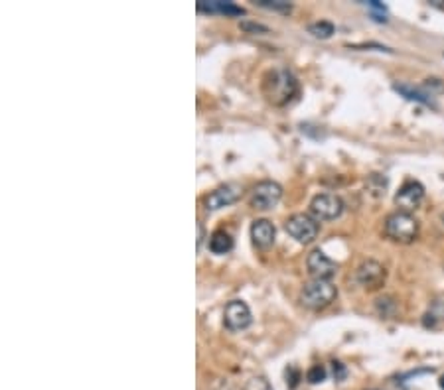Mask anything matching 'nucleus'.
<instances>
[{
	"instance_id": "f257e3e1",
	"label": "nucleus",
	"mask_w": 444,
	"mask_h": 390,
	"mask_svg": "<svg viewBox=\"0 0 444 390\" xmlns=\"http://www.w3.org/2000/svg\"><path fill=\"white\" fill-rule=\"evenodd\" d=\"M264 95L273 105H286L298 91V81L288 69H275L264 77Z\"/></svg>"
},
{
	"instance_id": "f03ea898",
	"label": "nucleus",
	"mask_w": 444,
	"mask_h": 390,
	"mask_svg": "<svg viewBox=\"0 0 444 390\" xmlns=\"http://www.w3.org/2000/svg\"><path fill=\"white\" fill-rule=\"evenodd\" d=\"M336 296H338V290L330 280H316L314 278L308 284H304V288L300 292V302L304 308L318 311V309L328 308L330 304L336 300Z\"/></svg>"
},
{
	"instance_id": "7ed1b4c3",
	"label": "nucleus",
	"mask_w": 444,
	"mask_h": 390,
	"mask_svg": "<svg viewBox=\"0 0 444 390\" xmlns=\"http://www.w3.org/2000/svg\"><path fill=\"white\" fill-rule=\"evenodd\" d=\"M385 235L395 243L409 244L419 237V221L411 213L395 211L385 219Z\"/></svg>"
},
{
	"instance_id": "20e7f679",
	"label": "nucleus",
	"mask_w": 444,
	"mask_h": 390,
	"mask_svg": "<svg viewBox=\"0 0 444 390\" xmlns=\"http://www.w3.org/2000/svg\"><path fill=\"white\" fill-rule=\"evenodd\" d=\"M284 229H286V233H288L293 239H296L298 243L308 244L312 243L314 239L318 237L320 225L316 223V219H312V217H308V215H304V213H296V215L286 219Z\"/></svg>"
},
{
	"instance_id": "39448f33",
	"label": "nucleus",
	"mask_w": 444,
	"mask_h": 390,
	"mask_svg": "<svg viewBox=\"0 0 444 390\" xmlns=\"http://www.w3.org/2000/svg\"><path fill=\"white\" fill-rule=\"evenodd\" d=\"M282 197V187H280L277 181H261L253 187L251 197H249V203L253 209H259V211H269L273 209Z\"/></svg>"
},
{
	"instance_id": "423d86ee",
	"label": "nucleus",
	"mask_w": 444,
	"mask_h": 390,
	"mask_svg": "<svg viewBox=\"0 0 444 390\" xmlns=\"http://www.w3.org/2000/svg\"><path fill=\"white\" fill-rule=\"evenodd\" d=\"M310 211L318 221H332V219H338L344 213V201L338 195L320 194L312 199Z\"/></svg>"
},
{
	"instance_id": "0eeeda50",
	"label": "nucleus",
	"mask_w": 444,
	"mask_h": 390,
	"mask_svg": "<svg viewBox=\"0 0 444 390\" xmlns=\"http://www.w3.org/2000/svg\"><path fill=\"white\" fill-rule=\"evenodd\" d=\"M385 278H387V272H385L383 264H379L378 260H365L356 270V280L365 290L381 288L385 284Z\"/></svg>"
},
{
	"instance_id": "6e6552de",
	"label": "nucleus",
	"mask_w": 444,
	"mask_h": 390,
	"mask_svg": "<svg viewBox=\"0 0 444 390\" xmlns=\"http://www.w3.org/2000/svg\"><path fill=\"white\" fill-rule=\"evenodd\" d=\"M423 199H425V187L419 181H407L395 195V205L399 207V211L412 213L421 205Z\"/></svg>"
},
{
	"instance_id": "1a4fd4ad",
	"label": "nucleus",
	"mask_w": 444,
	"mask_h": 390,
	"mask_svg": "<svg viewBox=\"0 0 444 390\" xmlns=\"http://www.w3.org/2000/svg\"><path fill=\"white\" fill-rule=\"evenodd\" d=\"M223 324L231 331H241L251 325V309L243 300H231L223 309Z\"/></svg>"
},
{
	"instance_id": "9d476101",
	"label": "nucleus",
	"mask_w": 444,
	"mask_h": 390,
	"mask_svg": "<svg viewBox=\"0 0 444 390\" xmlns=\"http://www.w3.org/2000/svg\"><path fill=\"white\" fill-rule=\"evenodd\" d=\"M306 266H308V272L316 280H330L338 272V264L328 259L322 250H312L306 259Z\"/></svg>"
},
{
	"instance_id": "9b49d317",
	"label": "nucleus",
	"mask_w": 444,
	"mask_h": 390,
	"mask_svg": "<svg viewBox=\"0 0 444 390\" xmlns=\"http://www.w3.org/2000/svg\"><path fill=\"white\" fill-rule=\"evenodd\" d=\"M237 197H239L237 187L227 183V185H221V187L214 190L212 194L206 195L204 197V207H206V211H217L221 207L231 205L233 201H237Z\"/></svg>"
},
{
	"instance_id": "f8f14e48",
	"label": "nucleus",
	"mask_w": 444,
	"mask_h": 390,
	"mask_svg": "<svg viewBox=\"0 0 444 390\" xmlns=\"http://www.w3.org/2000/svg\"><path fill=\"white\" fill-rule=\"evenodd\" d=\"M275 235H277L275 225L267 219H257L251 225V239H253V244L259 248H269L275 243Z\"/></svg>"
},
{
	"instance_id": "ddd939ff",
	"label": "nucleus",
	"mask_w": 444,
	"mask_h": 390,
	"mask_svg": "<svg viewBox=\"0 0 444 390\" xmlns=\"http://www.w3.org/2000/svg\"><path fill=\"white\" fill-rule=\"evenodd\" d=\"M197 10L199 12H221L227 16H243L245 10L241 6H235L233 2H221V0H212V2H197Z\"/></svg>"
},
{
	"instance_id": "4468645a",
	"label": "nucleus",
	"mask_w": 444,
	"mask_h": 390,
	"mask_svg": "<svg viewBox=\"0 0 444 390\" xmlns=\"http://www.w3.org/2000/svg\"><path fill=\"white\" fill-rule=\"evenodd\" d=\"M231 248H233V239H231L230 233L215 231L212 239H210V250L214 255H225V252H230Z\"/></svg>"
},
{
	"instance_id": "2eb2a0df",
	"label": "nucleus",
	"mask_w": 444,
	"mask_h": 390,
	"mask_svg": "<svg viewBox=\"0 0 444 390\" xmlns=\"http://www.w3.org/2000/svg\"><path fill=\"white\" fill-rule=\"evenodd\" d=\"M393 89L397 91V93H401V95L407 99V101H415V103H421V105H427V107H434L427 93H423V91H419V89H412L411 85L395 83Z\"/></svg>"
},
{
	"instance_id": "dca6fc26",
	"label": "nucleus",
	"mask_w": 444,
	"mask_h": 390,
	"mask_svg": "<svg viewBox=\"0 0 444 390\" xmlns=\"http://www.w3.org/2000/svg\"><path fill=\"white\" fill-rule=\"evenodd\" d=\"M308 32L312 34L314 38H322V40H326V38H330L332 34L336 32V28H334L332 22L320 20V22H314V24L308 26Z\"/></svg>"
},
{
	"instance_id": "f3484780",
	"label": "nucleus",
	"mask_w": 444,
	"mask_h": 390,
	"mask_svg": "<svg viewBox=\"0 0 444 390\" xmlns=\"http://www.w3.org/2000/svg\"><path fill=\"white\" fill-rule=\"evenodd\" d=\"M367 187L373 192V195H385V187H387V179L381 178L378 174L369 176V181H367Z\"/></svg>"
},
{
	"instance_id": "a211bd4d",
	"label": "nucleus",
	"mask_w": 444,
	"mask_h": 390,
	"mask_svg": "<svg viewBox=\"0 0 444 390\" xmlns=\"http://www.w3.org/2000/svg\"><path fill=\"white\" fill-rule=\"evenodd\" d=\"M326 378V369L322 367V365H314L312 369L306 373V380L310 382V385H318V382H322Z\"/></svg>"
},
{
	"instance_id": "6ab92c4d",
	"label": "nucleus",
	"mask_w": 444,
	"mask_h": 390,
	"mask_svg": "<svg viewBox=\"0 0 444 390\" xmlns=\"http://www.w3.org/2000/svg\"><path fill=\"white\" fill-rule=\"evenodd\" d=\"M259 6H264V8H273V10H280V12H291V4L284 2V0H257Z\"/></svg>"
},
{
	"instance_id": "aec40b11",
	"label": "nucleus",
	"mask_w": 444,
	"mask_h": 390,
	"mask_svg": "<svg viewBox=\"0 0 444 390\" xmlns=\"http://www.w3.org/2000/svg\"><path fill=\"white\" fill-rule=\"evenodd\" d=\"M425 87H427L428 91H430V95H432V93H444V81L436 79V77H430V79H427Z\"/></svg>"
},
{
	"instance_id": "412c9836",
	"label": "nucleus",
	"mask_w": 444,
	"mask_h": 390,
	"mask_svg": "<svg viewBox=\"0 0 444 390\" xmlns=\"http://www.w3.org/2000/svg\"><path fill=\"white\" fill-rule=\"evenodd\" d=\"M247 390H273L271 385L264 380V378H251L249 385H247Z\"/></svg>"
},
{
	"instance_id": "4be33fe9",
	"label": "nucleus",
	"mask_w": 444,
	"mask_h": 390,
	"mask_svg": "<svg viewBox=\"0 0 444 390\" xmlns=\"http://www.w3.org/2000/svg\"><path fill=\"white\" fill-rule=\"evenodd\" d=\"M332 371H334V378H336V380H344L345 374H347L344 365H342V363H338V361H334V363H332Z\"/></svg>"
},
{
	"instance_id": "5701e85b",
	"label": "nucleus",
	"mask_w": 444,
	"mask_h": 390,
	"mask_svg": "<svg viewBox=\"0 0 444 390\" xmlns=\"http://www.w3.org/2000/svg\"><path fill=\"white\" fill-rule=\"evenodd\" d=\"M241 28L247 30V32H269V28L267 26H261V24H249V22H243L241 24Z\"/></svg>"
},
{
	"instance_id": "b1692460",
	"label": "nucleus",
	"mask_w": 444,
	"mask_h": 390,
	"mask_svg": "<svg viewBox=\"0 0 444 390\" xmlns=\"http://www.w3.org/2000/svg\"><path fill=\"white\" fill-rule=\"evenodd\" d=\"M204 239H206V231H204V225H201V223H197V246H201Z\"/></svg>"
},
{
	"instance_id": "393cba45",
	"label": "nucleus",
	"mask_w": 444,
	"mask_h": 390,
	"mask_svg": "<svg viewBox=\"0 0 444 390\" xmlns=\"http://www.w3.org/2000/svg\"><path fill=\"white\" fill-rule=\"evenodd\" d=\"M439 385H441V389L444 390V374H443V376H441V380H439Z\"/></svg>"
}]
</instances>
